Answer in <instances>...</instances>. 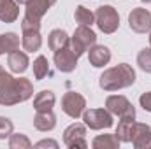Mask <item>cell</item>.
Segmentation results:
<instances>
[{"label": "cell", "instance_id": "obj_1", "mask_svg": "<svg viewBox=\"0 0 151 149\" xmlns=\"http://www.w3.org/2000/svg\"><path fill=\"white\" fill-rule=\"evenodd\" d=\"M34 95V86L27 77H12L4 72L0 75V105H16L27 102Z\"/></svg>", "mask_w": 151, "mask_h": 149}, {"label": "cell", "instance_id": "obj_2", "mask_svg": "<svg viewBox=\"0 0 151 149\" xmlns=\"http://www.w3.org/2000/svg\"><path fill=\"white\" fill-rule=\"evenodd\" d=\"M135 79L137 75H135V70L132 69V65L119 63L102 72V75L99 77V86L104 91H118V90L130 88L135 82Z\"/></svg>", "mask_w": 151, "mask_h": 149}, {"label": "cell", "instance_id": "obj_3", "mask_svg": "<svg viewBox=\"0 0 151 149\" xmlns=\"http://www.w3.org/2000/svg\"><path fill=\"white\" fill-rule=\"evenodd\" d=\"M97 44V34L91 30V27H84V25H79L76 28L74 35L70 37V49L74 51L77 56L84 54L91 46Z\"/></svg>", "mask_w": 151, "mask_h": 149}, {"label": "cell", "instance_id": "obj_4", "mask_svg": "<svg viewBox=\"0 0 151 149\" xmlns=\"http://www.w3.org/2000/svg\"><path fill=\"white\" fill-rule=\"evenodd\" d=\"M95 23L100 32L104 34H114L119 28V14L113 5H100L95 11Z\"/></svg>", "mask_w": 151, "mask_h": 149}, {"label": "cell", "instance_id": "obj_5", "mask_svg": "<svg viewBox=\"0 0 151 149\" xmlns=\"http://www.w3.org/2000/svg\"><path fill=\"white\" fill-rule=\"evenodd\" d=\"M106 109L119 119H135V107L123 95H109L106 98Z\"/></svg>", "mask_w": 151, "mask_h": 149}, {"label": "cell", "instance_id": "obj_6", "mask_svg": "<svg viewBox=\"0 0 151 149\" xmlns=\"http://www.w3.org/2000/svg\"><path fill=\"white\" fill-rule=\"evenodd\" d=\"M83 121H84L86 128H90V130L111 128L114 123L113 114L107 109H88L83 112Z\"/></svg>", "mask_w": 151, "mask_h": 149}, {"label": "cell", "instance_id": "obj_7", "mask_svg": "<svg viewBox=\"0 0 151 149\" xmlns=\"http://www.w3.org/2000/svg\"><path fill=\"white\" fill-rule=\"evenodd\" d=\"M62 111L65 112L69 117H72V119L81 117L83 112L86 111V98L81 93L67 91L62 97Z\"/></svg>", "mask_w": 151, "mask_h": 149}, {"label": "cell", "instance_id": "obj_8", "mask_svg": "<svg viewBox=\"0 0 151 149\" xmlns=\"http://www.w3.org/2000/svg\"><path fill=\"white\" fill-rule=\"evenodd\" d=\"M63 144L70 149H86V125L83 123H72L63 132Z\"/></svg>", "mask_w": 151, "mask_h": 149}, {"label": "cell", "instance_id": "obj_9", "mask_svg": "<svg viewBox=\"0 0 151 149\" xmlns=\"http://www.w3.org/2000/svg\"><path fill=\"white\" fill-rule=\"evenodd\" d=\"M128 27L135 34H146L151 30V12L148 9L135 7L128 14Z\"/></svg>", "mask_w": 151, "mask_h": 149}, {"label": "cell", "instance_id": "obj_10", "mask_svg": "<svg viewBox=\"0 0 151 149\" xmlns=\"http://www.w3.org/2000/svg\"><path fill=\"white\" fill-rule=\"evenodd\" d=\"M77 54H76L74 51L70 49V46H67V47H63V49H58V51H55V65H56V69L60 70V72H65V74H70V72H74L76 67H77Z\"/></svg>", "mask_w": 151, "mask_h": 149}, {"label": "cell", "instance_id": "obj_11", "mask_svg": "<svg viewBox=\"0 0 151 149\" xmlns=\"http://www.w3.org/2000/svg\"><path fill=\"white\" fill-rule=\"evenodd\" d=\"M55 4H56V0H28L23 18H27L30 21H35V23H40V19L44 18V14Z\"/></svg>", "mask_w": 151, "mask_h": 149}, {"label": "cell", "instance_id": "obj_12", "mask_svg": "<svg viewBox=\"0 0 151 149\" xmlns=\"http://www.w3.org/2000/svg\"><path fill=\"white\" fill-rule=\"evenodd\" d=\"M135 149H150L151 148V126L146 123H134L132 128V140Z\"/></svg>", "mask_w": 151, "mask_h": 149}, {"label": "cell", "instance_id": "obj_13", "mask_svg": "<svg viewBox=\"0 0 151 149\" xmlns=\"http://www.w3.org/2000/svg\"><path fill=\"white\" fill-rule=\"evenodd\" d=\"M88 60H90V65L91 67L102 69V67H106L111 62V49L107 46L95 44V46H91L88 49Z\"/></svg>", "mask_w": 151, "mask_h": 149}, {"label": "cell", "instance_id": "obj_14", "mask_svg": "<svg viewBox=\"0 0 151 149\" xmlns=\"http://www.w3.org/2000/svg\"><path fill=\"white\" fill-rule=\"evenodd\" d=\"M21 46L27 53H35L42 46L40 28H21Z\"/></svg>", "mask_w": 151, "mask_h": 149}, {"label": "cell", "instance_id": "obj_15", "mask_svg": "<svg viewBox=\"0 0 151 149\" xmlns=\"http://www.w3.org/2000/svg\"><path fill=\"white\" fill-rule=\"evenodd\" d=\"M7 65H9V70H11L12 74H18V75L23 74V72L28 69V65H30V60H28L27 51L16 49V51L9 53V54H7Z\"/></svg>", "mask_w": 151, "mask_h": 149}, {"label": "cell", "instance_id": "obj_16", "mask_svg": "<svg viewBox=\"0 0 151 149\" xmlns=\"http://www.w3.org/2000/svg\"><path fill=\"white\" fill-rule=\"evenodd\" d=\"M56 102V97L51 90H42L39 91L34 98V109L35 112H46V111H53Z\"/></svg>", "mask_w": 151, "mask_h": 149}, {"label": "cell", "instance_id": "obj_17", "mask_svg": "<svg viewBox=\"0 0 151 149\" xmlns=\"http://www.w3.org/2000/svg\"><path fill=\"white\" fill-rule=\"evenodd\" d=\"M19 18V4L16 0H0V21L14 23Z\"/></svg>", "mask_w": 151, "mask_h": 149}, {"label": "cell", "instance_id": "obj_18", "mask_svg": "<svg viewBox=\"0 0 151 149\" xmlns=\"http://www.w3.org/2000/svg\"><path fill=\"white\" fill-rule=\"evenodd\" d=\"M69 44H70V37H69V34H67L65 30L55 28V30L49 32V35H47V46H49V49H51L53 53L58 51V49L67 47Z\"/></svg>", "mask_w": 151, "mask_h": 149}, {"label": "cell", "instance_id": "obj_19", "mask_svg": "<svg viewBox=\"0 0 151 149\" xmlns=\"http://www.w3.org/2000/svg\"><path fill=\"white\" fill-rule=\"evenodd\" d=\"M34 126L39 132H51L56 126V116L53 114V111L37 112L34 117Z\"/></svg>", "mask_w": 151, "mask_h": 149}, {"label": "cell", "instance_id": "obj_20", "mask_svg": "<svg viewBox=\"0 0 151 149\" xmlns=\"http://www.w3.org/2000/svg\"><path fill=\"white\" fill-rule=\"evenodd\" d=\"M119 139L116 137V133H104V135H97L91 142L93 149H118L119 148Z\"/></svg>", "mask_w": 151, "mask_h": 149}, {"label": "cell", "instance_id": "obj_21", "mask_svg": "<svg viewBox=\"0 0 151 149\" xmlns=\"http://www.w3.org/2000/svg\"><path fill=\"white\" fill-rule=\"evenodd\" d=\"M135 119H119L116 126V137L119 142H130L132 140V128H134Z\"/></svg>", "mask_w": 151, "mask_h": 149}, {"label": "cell", "instance_id": "obj_22", "mask_svg": "<svg viewBox=\"0 0 151 149\" xmlns=\"http://www.w3.org/2000/svg\"><path fill=\"white\" fill-rule=\"evenodd\" d=\"M74 19L77 25H84V27H91L95 23V12H91L90 9H86L84 5H77L74 11Z\"/></svg>", "mask_w": 151, "mask_h": 149}, {"label": "cell", "instance_id": "obj_23", "mask_svg": "<svg viewBox=\"0 0 151 149\" xmlns=\"http://www.w3.org/2000/svg\"><path fill=\"white\" fill-rule=\"evenodd\" d=\"M49 74V63H47V58L39 54L37 58L34 60V77L35 81H42L46 75Z\"/></svg>", "mask_w": 151, "mask_h": 149}, {"label": "cell", "instance_id": "obj_24", "mask_svg": "<svg viewBox=\"0 0 151 149\" xmlns=\"http://www.w3.org/2000/svg\"><path fill=\"white\" fill-rule=\"evenodd\" d=\"M9 148L11 149H30L32 142L25 133H11L9 135Z\"/></svg>", "mask_w": 151, "mask_h": 149}, {"label": "cell", "instance_id": "obj_25", "mask_svg": "<svg viewBox=\"0 0 151 149\" xmlns=\"http://www.w3.org/2000/svg\"><path fill=\"white\" fill-rule=\"evenodd\" d=\"M137 65L141 70L151 74V47H144L137 54Z\"/></svg>", "mask_w": 151, "mask_h": 149}, {"label": "cell", "instance_id": "obj_26", "mask_svg": "<svg viewBox=\"0 0 151 149\" xmlns=\"http://www.w3.org/2000/svg\"><path fill=\"white\" fill-rule=\"evenodd\" d=\"M12 130H14L12 121H11L9 117H5V116H0V140L7 139V137L12 133Z\"/></svg>", "mask_w": 151, "mask_h": 149}, {"label": "cell", "instance_id": "obj_27", "mask_svg": "<svg viewBox=\"0 0 151 149\" xmlns=\"http://www.w3.org/2000/svg\"><path fill=\"white\" fill-rule=\"evenodd\" d=\"M139 104H141V107H142L144 111L151 112V91H146V93H142V95H141Z\"/></svg>", "mask_w": 151, "mask_h": 149}, {"label": "cell", "instance_id": "obj_28", "mask_svg": "<svg viewBox=\"0 0 151 149\" xmlns=\"http://www.w3.org/2000/svg\"><path fill=\"white\" fill-rule=\"evenodd\" d=\"M35 148H53V149H58V142L53 140V139H44V140H39L35 144Z\"/></svg>", "mask_w": 151, "mask_h": 149}, {"label": "cell", "instance_id": "obj_29", "mask_svg": "<svg viewBox=\"0 0 151 149\" xmlns=\"http://www.w3.org/2000/svg\"><path fill=\"white\" fill-rule=\"evenodd\" d=\"M7 51H5V42H4V34L0 35V56L2 54H5Z\"/></svg>", "mask_w": 151, "mask_h": 149}, {"label": "cell", "instance_id": "obj_30", "mask_svg": "<svg viewBox=\"0 0 151 149\" xmlns=\"http://www.w3.org/2000/svg\"><path fill=\"white\" fill-rule=\"evenodd\" d=\"M16 2H18L19 5H27V2H28V0H16Z\"/></svg>", "mask_w": 151, "mask_h": 149}, {"label": "cell", "instance_id": "obj_31", "mask_svg": "<svg viewBox=\"0 0 151 149\" xmlns=\"http://www.w3.org/2000/svg\"><path fill=\"white\" fill-rule=\"evenodd\" d=\"M141 2H144V4H151V0H141Z\"/></svg>", "mask_w": 151, "mask_h": 149}, {"label": "cell", "instance_id": "obj_32", "mask_svg": "<svg viewBox=\"0 0 151 149\" xmlns=\"http://www.w3.org/2000/svg\"><path fill=\"white\" fill-rule=\"evenodd\" d=\"M150 44H151V32H150Z\"/></svg>", "mask_w": 151, "mask_h": 149}]
</instances>
